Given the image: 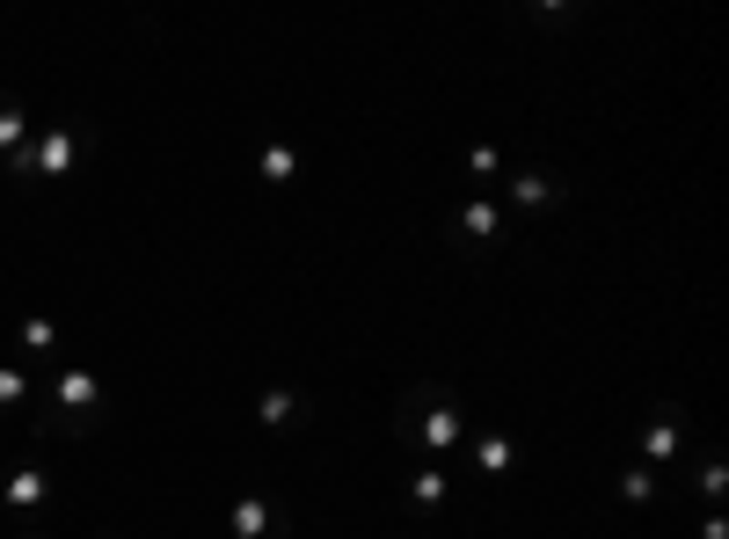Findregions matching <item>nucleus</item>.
<instances>
[{
  "label": "nucleus",
  "mask_w": 729,
  "mask_h": 539,
  "mask_svg": "<svg viewBox=\"0 0 729 539\" xmlns=\"http://www.w3.org/2000/svg\"><path fill=\"white\" fill-rule=\"evenodd\" d=\"M256 416H263V430H292V423H299V401H292L285 387H270V393H263V409H256Z\"/></svg>",
  "instance_id": "9"
},
{
  "label": "nucleus",
  "mask_w": 729,
  "mask_h": 539,
  "mask_svg": "<svg viewBox=\"0 0 729 539\" xmlns=\"http://www.w3.org/2000/svg\"><path fill=\"white\" fill-rule=\"evenodd\" d=\"M102 409V379L96 372H59V387L37 393V423L45 430H59V438H73V430H88Z\"/></svg>",
  "instance_id": "2"
},
{
  "label": "nucleus",
  "mask_w": 729,
  "mask_h": 539,
  "mask_svg": "<svg viewBox=\"0 0 729 539\" xmlns=\"http://www.w3.org/2000/svg\"><path fill=\"white\" fill-rule=\"evenodd\" d=\"M51 343H59V328L29 314V321H23V350H29V358H51Z\"/></svg>",
  "instance_id": "11"
},
{
  "label": "nucleus",
  "mask_w": 729,
  "mask_h": 539,
  "mask_svg": "<svg viewBox=\"0 0 729 539\" xmlns=\"http://www.w3.org/2000/svg\"><path fill=\"white\" fill-rule=\"evenodd\" d=\"M679 438H685V409H671V401H656V423H650V438H642V466H664V460H679Z\"/></svg>",
  "instance_id": "6"
},
{
  "label": "nucleus",
  "mask_w": 729,
  "mask_h": 539,
  "mask_svg": "<svg viewBox=\"0 0 729 539\" xmlns=\"http://www.w3.org/2000/svg\"><path fill=\"white\" fill-rule=\"evenodd\" d=\"M29 539H37V532H29Z\"/></svg>",
  "instance_id": "18"
},
{
  "label": "nucleus",
  "mask_w": 729,
  "mask_h": 539,
  "mask_svg": "<svg viewBox=\"0 0 729 539\" xmlns=\"http://www.w3.org/2000/svg\"><path fill=\"white\" fill-rule=\"evenodd\" d=\"M416 503H423V511H431V503H445V466H416Z\"/></svg>",
  "instance_id": "10"
},
{
  "label": "nucleus",
  "mask_w": 729,
  "mask_h": 539,
  "mask_svg": "<svg viewBox=\"0 0 729 539\" xmlns=\"http://www.w3.org/2000/svg\"><path fill=\"white\" fill-rule=\"evenodd\" d=\"M394 430H401V444H409V452H423V460H445V452L460 444V430H467L460 393L437 387V379L409 387V393H401V409H394Z\"/></svg>",
  "instance_id": "1"
},
{
  "label": "nucleus",
  "mask_w": 729,
  "mask_h": 539,
  "mask_svg": "<svg viewBox=\"0 0 729 539\" xmlns=\"http://www.w3.org/2000/svg\"><path fill=\"white\" fill-rule=\"evenodd\" d=\"M23 393H29V379H23V372H15V365H8V372H0V409H15Z\"/></svg>",
  "instance_id": "16"
},
{
  "label": "nucleus",
  "mask_w": 729,
  "mask_h": 539,
  "mask_svg": "<svg viewBox=\"0 0 729 539\" xmlns=\"http://www.w3.org/2000/svg\"><path fill=\"white\" fill-rule=\"evenodd\" d=\"M482 474H510V438L504 430H489L482 438Z\"/></svg>",
  "instance_id": "12"
},
{
  "label": "nucleus",
  "mask_w": 729,
  "mask_h": 539,
  "mask_svg": "<svg viewBox=\"0 0 729 539\" xmlns=\"http://www.w3.org/2000/svg\"><path fill=\"white\" fill-rule=\"evenodd\" d=\"M496 168H504V153H496V147H474V153H467V175H474V183H489Z\"/></svg>",
  "instance_id": "14"
},
{
  "label": "nucleus",
  "mask_w": 729,
  "mask_h": 539,
  "mask_svg": "<svg viewBox=\"0 0 729 539\" xmlns=\"http://www.w3.org/2000/svg\"><path fill=\"white\" fill-rule=\"evenodd\" d=\"M510 197H518V204H547V197H555V175L547 168H518L510 175Z\"/></svg>",
  "instance_id": "8"
},
{
  "label": "nucleus",
  "mask_w": 729,
  "mask_h": 539,
  "mask_svg": "<svg viewBox=\"0 0 729 539\" xmlns=\"http://www.w3.org/2000/svg\"><path fill=\"white\" fill-rule=\"evenodd\" d=\"M504 204H496V197H474V204H460V212H453V234H460L467 248H489L496 241V234H504Z\"/></svg>",
  "instance_id": "5"
},
{
  "label": "nucleus",
  "mask_w": 729,
  "mask_h": 539,
  "mask_svg": "<svg viewBox=\"0 0 729 539\" xmlns=\"http://www.w3.org/2000/svg\"><path fill=\"white\" fill-rule=\"evenodd\" d=\"M8 139H29V117L15 102H0V147H8Z\"/></svg>",
  "instance_id": "15"
},
{
  "label": "nucleus",
  "mask_w": 729,
  "mask_h": 539,
  "mask_svg": "<svg viewBox=\"0 0 729 539\" xmlns=\"http://www.w3.org/2000/svg\"><path fill=\"white\" fill-rule=\"evenodd\" d=\"M226 525H234V539H270L277 525H285V503H277L270 489H248L242 503L226 511Z\"/></svg>",
  "instance_id": "4"
},
{
  "label": "nucleus",
  "mask_w": 729,
  "mask_h": 539,
  "mask_svg": "<svg viewBox=\"0 0 729 539\" xmlns=\"http://www.w3.org/2000/svg\"><path fill=\"white\" fill-rule=\"evenodd\" d=\"M73 147H81V139H73L66 124H29V139L8 153V175H15V183H29V175H66Z\"/></svg>",
  "instance_id": "3"
},
{
  "label": "nucleus",
  "mask_w": 729,
  "mask_h": 539,
  "mask_svg": "<svg viewBox=\"0 0 729 539\" xmlns=\"http://www.w3.org/2000/svg\"><path fill=\"white\" fill-rule=\"evenodd\" d=\"M263 175H270V183H285V175H292V147H263Z\"/></svg>",
  "instance_id": "17"
},
{
  "label": "nucleus",
  "mask_w": 729,
  "mask_h": 539,
  "mask_svg": "<svg viewBox=\"0 0 729 539\" xmlns=\"http://www.w3.org/2000/svg\"><path fill=\"white\" fill-rule=\"evenodd\" d=\"M650 489H656L650 466H628V474H620V496H628V503H650Z\"/></svg>",
  "instance_id": "13"
},
{
  "label": "nucleus",
  "mask_w": 729,
  "mask_h": 539,
  "mask_svg": "<svg viewBox=\"0 0 729 539\" xmlns=\"http://www.w3.org/2000/svg\"><path fill=\"white\" fill-rule=\"evenodd\" d=\"M51 496V481H45V466H15V481H8V496H0V511L15 517V511H37Z\"/></svg>",
  "instance_id": "7"
}]
</instances>
